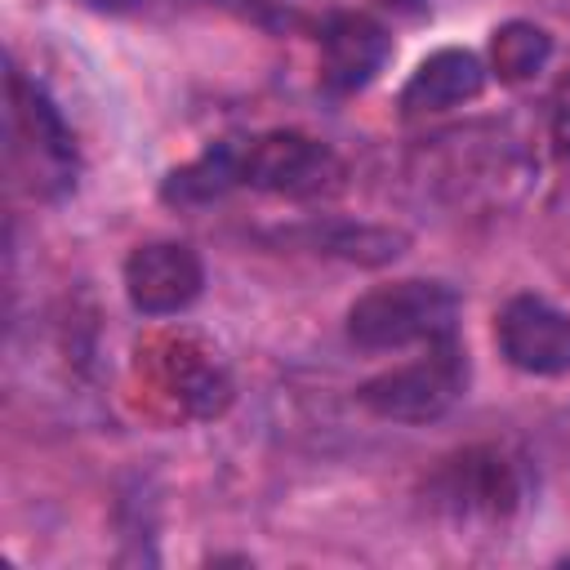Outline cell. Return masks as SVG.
I'll use <instances>...</instances> for the list:
<instances>
[{"label":"cell","mask_w":570,"mask_h":570,"mask_svg":"<svg viewBox=\"0 0 570 570\" xmlns=\"http://www.w3.org/2000/svg\"><path fill=\"white\" fill-rule=\"evenodd\" d=\"M548 138H552V156H557V160L570 169V76H566V80H561V89H557Z\"/></svg>","instance_id":"cell-13"},{"label":"cell","mask_w":570,"mask_h":570,"mask_svg":"<svg viewBox=\"0 0 570 570\" xmlns=\"http://www.w3.org/2000/svg\"><path fill=\"white\" fill-rule=\"evenodd\" d=\"M392 58V36L370 13H334L321 27V85L330 94H356L365 89Z\"/></svg>","instance_id":"cell-8"},{"label":"cell","mask_w":570,"mask_h":570,"mask_svg":"<svg viewBox=\"0 0 570 570\" xmlns=\"http://www.w3.org/2000/svg\"><path fill=\"white\" fill-rule=\"evenodd\" d=\"M494 343L521 374H570V312L539 294H517L494 316Z\"/></svg>","instance_id":"cell-6"},{"label":"cell","mask_w":570,"mask_h":570,"mask_svg":"<svg viewBox=\"0 0 570 570\" xmlns=\"http://www.w3.org/2000/svg\"><path fill=\"white\" fill-rule=\"evenodd\" d=\"M205 289V263L183 240H147L125 258V294L142 316H174Z\"/></svg>","instance_id":"cell-7"},{"label":"cell","mask_w":570,"mask_h":570,"mask_svg":"<svg viewBox=\"0 0 570 570\" xmlns=\"http://www.w3.org/2000/svg\"><path fill=\"white\" fill-rule=\"evenodd\" d=\"M485 89V62L472 53V49H436L428 53L405 89H401V116H432V111H450V107H463L472 102L476 94Z\"/></svg>","instance_id":"cell-9"},{"label":"cell","mask_w":570,"mask_h":570,"mask_svg":"<svg viewBox=\"0 0 570 570\" xmlns=\"http://www.w3.org/2000/svg\"><path fill=\"white\" fill-rule=\"evenodd\" d=\"M463 387H468V356L450 334L428 343L423 356L365 379L356 387V401L387 423H436L459 405Z\"/></svg>","instance_id":"cell-3"},{"label":"cell","mask_w":570,"mask_h":570,"mask_svg":"<svg viewBox=\"0 0 570 570\" xmlns=\"http://www.w3.org/2000/svg\"><path fill=\"white\" fill-rule=\"evenodd\" d=\"M387 4H423V0H387Z\"/></svg>","instance_id":"cell-15"},{"label":"cell","mask_w":570,"mask_h":570,"mask_svg":"<svg viewBox=\"0 0 570 570\" xmlns=\"http://www.w3.org/2000/svg\"><path fill=\"white\" fill-rule=\"evenodd\" d=\"M89 9H102V13H125V9H142L147 0H80Z\"/></svg>","instance_id":"cell-14"},{"label":"cell","mask_w":570,"mask_h":570,"mask_svg":"<svg viewBox=\"0 0 570 570\" xmlns=\"http://www.w3.org/2000/svg\"><path fill=\"white\" fill-rule=\"evenodd\" d=\"M9 169L31 200H62L80 178V151L62 111L22 71H9Z\"/></svg>","instance_id":"cell-1"},{"label":"cell","mask_w":570,"mask_h":570,"mask_svg":"<svg viewBox=\"0 0 570 570\" xmlns=\"http://www.w3.org/2000/svg\"><path fill=\"white\" fill-rule=\"evenodd\" d=\"M232 187H245V142L240 138H218L187 165L169 169L160 178V200L174 209H196L223 200Z\"/></svg>","instance_id":"cell-10"},{"label":"cell","mask_w":570,"mask_h":570,"mask_svg":"<svg viewBox=\"0 0 570 570\" xmlns=\"http://www.w3.org/2000/svg\"><path fill=\"white\" fill-rule=\"evenodd\" d=\"M552 58V36L539 27V22H503L494 27L490 36V71L503 80V85H521V80H534Z\"/></svg>","instance_id":"cell-12"},{"label":"cell","mask_w":570,"mask_h":570,"mask_svg":"<svg viewBox=\"0 0 570 570\" xmlns=\"http://www.w3.org/2000/svg\"><path fill=\"white\" fill-rule=\"evenodd\" d=\"M347 165L334 147L298 129H272L245 138V187L285 200H325L343 191Z\"/></svg>","instance_id":"cell-5"},{"label":"cell","mask_w":570,"mask_h":570,"mask_svg":"<svg viewBox=\"0 0 570 570\" xmlns=\"http://www.w3.org/2000/svg\"><path fill=\"white\" fill-rule=\"evenodd\" d=\"M428 499L454 521H503L525 499V472L499 445H468L441 459L428 481Z\"/></svg>","instance_id":"cell-4"},{"label":"cell","mask_w":570,"mask_h":570,"mask_svg":"<svg viewBox=\"0 0 570 570\" xmlns=\"http://www.w3.org/2000/svg\"><path fill=\"white\" fill-rule=\"evenodd\" d=\"M307 240L312 249L321 254H334V258H347V263H365V267H383L392 258L405 254V232L396 227H374V223H321V227H307Z\"/></svg>","instance_id":"cell-11"},{"label":"cell","mask_w":570,"mask_h":570,"mask_svg":"<svg viewBox=\"0 0 570 570\" xmlns=\"http://www.w3.org/2000/svg\"><path fill=\"white\" fill-rule=\"evenodd\" d=\"M459 325V294L445 281H392L374 285L347 307V338L361 352H396L410 343L450 338Z\"/></svg>","instance_id":"cell-2"}]
</instances>
